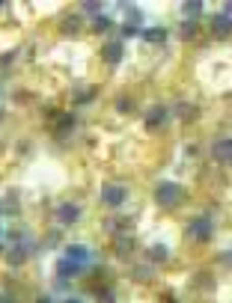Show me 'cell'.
I'll use <instances>...</instances> for the list:
<instances>
[{
  "label": "cell",
  "instance_id": "4dcf8cb0",
  "mask_svg": "<svg viewBox=\"0 0 232 303\" xmlns=\"http://www.w3.org/2000/svg\"><path fill=\"white\" fill-rule=\"evenodd\" d=\"M66 303H81V300H78V297H69V300H66Z\"/></svg>",
  "mask_w": 232,
  "mask_h": 303
},
{
  "label": "cell",
  "instance_id": "ba28073f",
  "mask_svg": "<svg viewBox=\"0 0 232 303\" xmlns=\"http://www.w3.org/2000/svg\"><path fill=\"white\" fill-rule=\"evenodd\" d=\"M54 214H57V220H60L63 226H71V223H78V220H81V205H74V202H63Z\"/></svg>",
  "mask_w": 232,
  "mask_h": 303
},
{
  "label": "cell",
  "instance_id": "f546056e",
  "mask_svg": "<svg viewBox=\"0 0 232 303\" xmlns=\"http://www.w3.org/2000/svg\"><path fill=\"white\" fill-rule=\"evenodd\" d=\"M0 303H15V300H12L9 294H0Z\"/></svg>",
  "mask_w": 232,
  "mask_h": 303
},
{
  "label": "cell",
  "instance_id": "d4e9b609",
  "mask_svg": "<svg viewBox=\"0 0 232 303\" xmlns=\"http://www.w3.org/2000/svg\"><path fill=\"white\" fill-rule=\"evenodd\" d=\"M84 12H95L98 15L101 12V3H84Z\"/></svg>",
  "mask_w": 232,
  "mask_h": 303
},
{
  "label": "cell",
  "instance_id": "3957f363",
  "mask_svg": "<svg viewBox=\"0 0 232 303\" xmlns=\"http://www.w3.org/2000/svg\"><path fill=\"white\" fill-rule=\"evenodd\" d=\"M188 235L194 238V241H209V238L214 235V223H212V217H196V220H191L188 223Z\"/></svg>",
  "mask_w": 232,
  "mask_h": 303
},
{
  "label": "cell",
  "instance_id": "7a4b0ae2",
  "mask_svg": "<svg viewBox=\"0 0 232 303\" xmlns=\"http://www.w3.org/2000/svg\"><path fill=\"white\" fill-rule=\"evenodd\" d=\"M30 256H33V244H30L27 238H15V247L6 250V262H9L12 268H18V265H24Z\"/></svg>",
  "mask_w": 232,
  "mask_h": 303
},
{
  "label": "cell",
  "instance_id": "d6a6232c",
  "mask_svg": "<svg viewBox=\"0 0 232 303\" xmlns=\"http://www.w3.org/2000/svg\"><path fill=\"white\" fill-rule=\"evenodd\" d=\"M0 252H3V241H0Z\"/></svg>",
  "mask_w": 232,
  "mask_h": 303
},
{
  "label": "cell",
  "instance_id": "ac0fdd59",
  "mask_svg": "<svg viewBox=\"0 0 232 303\" xmlns=\"http://www.w3.org/2000/svg\"><path fill=\"white\" fill-rule=\"evenodd\" d=\"M122 9H125V15H128V24H131V27H137V24L143 21V15H140V9H137V6H131V3H125Z\"/></svg>",
  "mask_w": 232,
  "mask_h": 303
},
{
  "label": "cell",
  "instance_id": "9a60e30c",
  "mask_svg": "<svg viewBox=\"0 0 232 303\" xmlns=\"http://www.w3.org/2000/svg\"><path fill=\"white\" fill-rule=\"evenodd\" d=\"M176 113H178V119H182V122H191V119L199 116V107H196V104H178Z\"/></svg>",
  "mask_w": 232,
  "mask_h": 303
},
{
  "label": "cell",
  "instance_id": "e0dca14e",
  "mask_svg": "<svg viewBox=\"0 0 232 303\" xmlns=\"http://www.w3.org/2000/svg\"><path fill=\"white\" fill-rule=\"evenodd\" d=\"M89 27H92V33H107V30H110V18H107V15H95Z\"/></svg>",
  "mask_w": 232,
  "mask_h": 303
},
{
  "label": "cell",
  "instance_id": "5b68a950",
  "mask_svg": "<svg viewBox=\"0 0 232 303\" xmlns=\"http://www.w3.org/2000/svg\"><path fill=\"white\" fill-rule=\"evenodd\" d=\"M81 270H84V265L71 262V259H60V262H57V280H60V286H69V280L78 276Z\"/></svg>",
  "mask_w": 232,
  "mask_h": 303
},
{
  "label": "cell",
  "instance_id": "52a82bcc",
  "mask_svg": "<svg viewBox=\"0 0 232 303\" xmlns=\"http://www.w3.org/2000/svg\"><path fill=\"white\" fill-rule=\"evenodd\" d=\"M125 57V45L122 42H107V45H101V60H105L107 66H119Z\"/></svg>",
  "mask_w": 232,
  "mask_h": 303
},
{
  "label": "cell",
  "instance_id": "277c9868",
  "mask_svg": "<svg viewBox=\"0 0 232 303\" xmlns=\"http://www.w3.org/2000/svg\"><path fill=\"white\" fill-rule=\"evenodd\" d=\"M128 199V187L125 185H105L101 187V202L110 208H122V202Z\"/></svg>",
  "mask_w": 232,
  "mask_h": 303
},
{
  "label": "cell",
  "instance_id": "ffe728a7",
  "mask_svg": "<svg viewBox=\"0 0 232 303\" xmlns=\"http://www.w3.org/2000/svg\"><path fill=\"white\" fill-rule=\"evenodd\" d=\"M15 208H18V193L12 190V193L6 196V202H0V211H3V214H15Z\"/></svg>",
  "mask_w": 232,
  "mask_h": 303
},
{
  "label": "cell",
  "instance_id": "7c38bea8",
  "mask_svg": "<svg viewBox=\"0 0 232 303\" xmlns=\"http://www.w3.org/2000/svg\"><path fill=\"white\" fill-rule=\"evenodd\" d=\"M63 259H71V262H78V265H87L89 250L84 247V244H69V247L63 250Z\"/></svg>",
  "mask_w": 232,
  "mask_h": 303
},
{
  "label": "cell",
  "instance_id": "9c48e42d",
  "mask_svg": "<svg viewBox=\"0 0 232 303\" xmlns=\"http://www.w3.org/2000/svg\"><path fill=\"white\" fill-rule=\"evenodd\" d=\"M212 30H214L217 36H220V39H229V3H223L220 15H214Z\"/></svg>",
  "mask_w": 232,
  "mask_h": 303
},
{
  "label": "cell",
  "instance_id": "8992f818",
  "mask_svg": "<svg viewBox=\"0 0 232 303\" xmlns=\"http://www.w3.org/2000/svg\"><path fill=\"white\" fill-rule=\"evenodd\" d=\"M167 116H170V110H167V107H161V104H155V107H149V110H146L143 125H146L149 131H155V128H161V125L167 122Z\"/></svg>",
  "mask_w": 232,
  "mask_h": 303
},
{
  "label": "cell",
  "instance_id": "8fae6325",
  "mask_svg": "<svg viewBox=\"0 0 232 303\" xmlns=\"http://www.w3.org/2000/svg\"><path fill=\"white\" fill-rule=\"evenodd\" d=\"M140 39L146 45H164V42L170 39V33H167L164 27H146V30H140Z\"/></svg>",
  "mask_w": 232,
  "mask_h": 303
},
{
  "label": "cell",
  "instance_id": "30bf717a",
  "mask_svg": "<svg viewBox=\"0 0 232 303\" xmlns=\"http://www.w3.org/2000/svg\"><path fill=\"white\" fill-rule=\"evenodd\" d=\"M214 161L217 164H229V158H232V143H229V137H220V140H214Z\"/></svg>",
  "mask_w": 232,
  "mask_h": 303
},
{
  "label": "cell",
  "instance_id": "5bb4252c",
  "mask_svg": "<svg viewBox=\"0 0 232 303\" xmlns=\"http://www.w3.org/2000/svg\"><path fill=\"white\" fill-rule=\"evenodd\" d=\"M182 15H185V21H196V18L202 15V3L199 0H188V3H182Z\"/></svg>",
  "mask_w": 232,
  "mask_h": 303
},
{
  "label": "cell",
  "instance_id": "44dd1931",
  "mask_svg": "<svg viewBox=\"0 0 232 303\" xmlns=\"http://www.w3.org/2000/svg\"><path fill=\"white\" fill-rule=\"evenodd\" d=\"M182 42H191V39H194L196 36V21H185V24H182Z\"/></svg>",
  "mask_w": 232,
  "mask_h": 303
},
{
  "label": "cell",
  "instance_id": "484cf974",
  "mask_svg": "<svg viewBox=\"0 0 232 303\" xmlns=\"http://www.w3.org/2000/svg\"><path fill=\"white\" fill-rule=\"evenodd\" d=\"M98 300H101V303H116V300H113V294H110V291H101V294H98Z\"/></svg>",
  "mask_w": 232,
  "mask_h": 303
},
{
  "label": "cell",
  "instance_id": "7402d4cb",
  "mask_svg": "<svg viewBox=\"0 0 232 303\" xmlns=\"http://www.w3.org/2000/svg\"><path fill=\"white\" fill-rule=\"evenodd\" d=\"M95 92H98V89H84V92H78V95H74V104H89V101L95 98Z\"/></svg>",
  "mask_w": 232,
  "mask_h": 303
},
{
  "label": "cell",
  "instance_id": "836d02e7",
  "mask_svg": "<svg viewBox=\"0 0 232 303\" xmlns=\"http://www.w3.org/2000/svg\"><path fill=\"white\" fill-rule=\"evenodd\" d=\"M0 92H3V84H0Z\"/></svg>",
  "mask_w": 232,
  "mask_h": 303
},
{
  "label": "cell",
  "instance_id": "6da1fadb",
  "mask_svg": "<svg viewBox=\"0 0 232 303\" xmlns=\"http://www.w3.org/2000/svg\"><path fill=\"white\" fill-rule=\"evenodd\" d=\"M155 202H158L161 208H176L178 202H182V187L176 182H161L155 187Z\"/></svg>",
  "mask_w": 232,
  "mask_h": 303
},
{
  "label": "cell",
  "instance_id": "83f0119b",
  "mask_svg": "<svg viewBox=\"0 0 232 303\" xmlns=\"http://www.w3.org/2000/svg\"><path fill=\"white\" fill-rule=\"evenodd\" d=\"M116 107H119V110H131V101H128V98H119V101H116Z\"/></svg>",
  "mask_w": 232,
  "mask_h": 303
},
{
  "label": "cell",
  "instance_id": "2e32d148",
  "mask_svg": "<svg viewBox=\"0 0 232 303\" xmlns=\"http://www.w3.org/2000/svg\"><path fill=\"white\" fill-rule=\"evenodd\" d=\"M78 30H81V18L78 15H69L63 21V33L66 36H78Z\"/></svg>",
  "mask_w": 232,
  "mask_h": 303
},
{
  "label": "cell",
  "instance_id": "e575fe53",
  "mask_svg": "<svg viewBox=\"0 0 232 303\" xmlns=\"http://www.w3.org/2000/svg\"><path fill=\"white\" fill-rule=\"evenodd\" d=\"M170 303H176V300H170Z\"/></svg>",
  "mask_w": 232,
  "mask_h": 303
},
{
  "label": "cell",
  "instance_id": "1f68e13d",
  "mask_svg": "<svg viewBox=\"0 0 232 303\" xmlns=\"http://www.w3.org/2000/svg\"><path fill=\"white\" fill-rule=\"evenodd\" d=\"M0 125H3V107H0Z\"/></svg>",
  "mask_w": 232,
  "mask_h": 303
},
{
  "label": "cell",
  "instance_id": "603a6c76",
  "mask_svg": "<svg viewBox=\"0 0 232 303\" xmlns=\"http://www.w3.org/2000/svg\"><path fill=\"white\" fill-rule=\"evenodd\" d=\"M134 36H140V30H137V27H131V24H125V27H122V39H134Z\"/></svg>",
  "mask_w": 232,
  "mask_h": 303
},
{
  "label": "cell",
  "instance_id": "d6986e66",
  "mask_svg": "<svg viewBox=\"0 0 232 303\" xmlns=\"http://www.w3.org/2000/svg\"><path fill=\"white\" fill-rule=\"evenodd\" d=\"M149 256H152V262H167V259H170V250H167V247H164V244H155V247H152V250H149Z\"/></svg>",
  "mask_w": 232,
  "mask_h": 303
},
{
  "label": "cell",
  "instance_id": "4fadbf2b",
  "mask_svg": "<svg viewBox=\"0 0 232 303\" xmlns=\"http://www.w3.org/2000/svg\"><path fill=\"white\" fill-rule=\"evenodd\" d=\"M60 122H57V137L63 140V137H69V131L74 128V113H60Z\"/></svg>",
  "mask_w": 232,
  "mask_h": 303
},
{
  "label": "cell",
  "instance_id": "4316f807",
  "mask_svg": "<svg viewBox=\"0 0 232 303\" xmlns=\"http://www.w3.org/2000/svg\"><path fill=\"white\" fill-rule=\"evenodd\" d=\"M12 57H15V50H9V54H3V57H0V63H3V66H9V63H12Z\"/></svg>",
  "mask_w": 232,
  "mask_h": 303
},
{
  "label": "cell",
  "instance_id": "f1b7e54d",
  "mask_svg": "<svg viewBox=\"0 0 232 303\" xmlns=\"http://www.w3.org/2000/svg\"><path fill=\"white\" fill-rule=\"evenodd\" d=\"M36 303H54V297H48V294H42V297H39Z\"/></svg>",
  "mask_w": 232,
  "mask_h": 303
},
{
  "label": "cell",
  "instance_id": "cb8c5ba5",
  "mask_svg": "<svg viewBox=\"0 0 232 303\" xmlns=\"http://www.w3.org/2000/svg\"><path fill=\"white\" fill-rule=\"evenodd\" d=\"M116 250H119V252H128V250H131V241H128V238H125V241L119 238V241H116Z\"/></svg>",
  "mask_w": 232,
  "mask_h": 303
}]
</instances>
